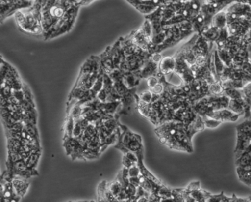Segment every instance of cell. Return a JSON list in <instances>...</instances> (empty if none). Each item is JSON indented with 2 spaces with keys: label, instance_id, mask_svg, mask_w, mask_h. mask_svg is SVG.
I'll return each instance as SVG.
<instances>
[{
  "label": "cell",
  "instance_id": "obj_1",
  "mask_svg": "<svg viewBox=\"0 0 251 202\" xmlns=\"http://www.w3.org/2000/svg\"><path fill=\"white\" fill-rule=\"evenodd\" d=\"M160 142L170 148L192 153V140L188 137L184 124L178 121H167L156 129Z\"/></svg>",
  "mask_w": 251,
  "mask_h": 202
},
{
  "label": "cell",
  "instance_id": "obj_2",
  "mask_svg": "<svg viewBox=\"0 0 251 202\" xmlns=\"http://www.w3.org/2000/svg\"><path fill=\"white\" fill-rule=\"evenodd\" d=\"M43 1L44 0H36L31 7L18 10L14 15L16 23L22 32L28 35L43 36L42 15Z\"/></svg>",
  "mask_w": 251,
  "mask_h": 202
},
{
  "label": "cell",
  "instance_id": "obj_3",
  "mask_svg": "<svg viewBox=\"0 0 251 202\" xmlns=\"http://www.w3.org/2000/svg\"><path fill=\"white\" fill-rule=\"evenodd\" d=\"M72 0H44L42 9L43 37L48 38L52 28L75 4Z\"/></svg>",
  "mask_w": 251,
  "mask_h": 202
},
{
  "label": "cell",
  "instance_id": "obj_4",
  "mask_svg": "<svg viewBox=\"0 0 251 202\" xmlns=\"http://www.w3.org/2000/svg\"><path fill=\"white\" fill-rule=\"evenodd\" d=\"M230 99L226 95H208L198 100L192 105L197 114L203 116L220 109L228 107Z\"/></svg>",
  "mask_w": 251,
  "mask_h": 202
},
{
  "label": "cell",
  "instance_id": "obj_5",
  "mask_svg": "<svg viewBox=\"0 0 251 202\" xmlns=\"http://www.w3.org/2000/svg\"><path fill=\"white\" fill-rule=\"evenodd\" d=\"M80 7H81V6L79 4L73 6L67 12V14L64 16V18L60 20L56 24V25L52 28L46 40L55 38V37L59 36V35L70 32L73 27L74 26V24L75 23L76 19H77V14H78Z\"/></svg>",
  "mask_w": 251,
  "mask_h": 202
},
{
  "label": "cell",
  "instance_id": "obj_6",
  "mask_svg": "<svg viewBox=\"0 0 251 202\" xmlns=\"http://www.w3.org/2000/svg\"><path fill=\"white\" fill-rule=\"evenodd\" d=\"M33 2L28 0H0V22L3 23L18 10L31 7Z\"/></svg>",
  "mask_w": 251,
  "mask_h": 202
},
{
  "label": "cell",
  "instance_id": "obj_7",
  "mask_svg": "<svg viewBox=\"0 0 251 202\" xmlns=\"http://www.w3.org/2000/svg\"><path fill=\"white\" fill-rule=\"evenodd\" d=\"M142 14L148 15L164 4V0H126Z\"/></svg>",
  "mask_w": 251,
  "mask_h": 202
},
{
  "label": "cell",
  "instance_id": "obj_8",
  "mask_svg": "<svg viewBox=\"0 0 251 202\" xmlns=\"http://www.w3.org/2000/svg\"><path fill=\"white\" fill-rule=\"evenodd\" d=\"M242 116L239 114L234 113L231 110L226 108V109H220V110L215 111L212 113L209 114L207 116L214 118L217 120L221 121L222 122H236L238 120L239 116Z\"/></svg>",
  "mask_w": 251,
  "mask_h": 202
},
{
  "label": "cell",
  "instance_id": "obj_9",
  "mask_svg": "<svg viewBox=\"0 0 251 202\" xmlns=\"http://www.w3.org/2000/svg\"><path fill=\"white\" fill-rule=\"evenodd\" d=\"M185 128H186L188 137L192 140L194 135H195L197 133L204 131L205 128H205V123H204L203 118L201 115H198L196 118L191 123L185 126Z\"/></svg>",
  "mask_w": 251,
  "mask_h": 202
},
{
  "label": "cell",
  "instance_id": "obj_10",
  "mask_svg": "<svg viewBox=\"0 0 251 202\" xmlns=\"http://www.w3.org/2000/svg\"><path fill=\"white\" fill-rule=\"evenodd\" d=\"M236 173L239 179L251 188V165H237Z\"/></svg>",
  "mask_w": 251,
  "mask_h": 202
},
{
  "label": "cell",
  "instance_id": "obj_11",
  "mask_svg": "<svg viewBox=\"0 0 251 202\" xmlns=\"http://www.w3.org/2000/svg\"><path fill=\"white\" fill-rule=\"evenodd\" d=\"M176 68V58L174 56H167L161 59L159 62V69L164 75L170 73L175 71Z\"/></svg>",
  "mask_w": 251,
  "mask_h": 202
},
{
  "label": "cell",
  "instance_id": "obj_12",
  "mask_svg": "<svg viewBox=\"0 0 251 202\" xmlns=\"http://www.w3.org/2000/svg\"><path fill=\"white\" fill-rule=\"evenodd\" d=\"M165 83L167 85L174 86V87H181L185 84L183 78L176 71L164 75Z\"/></svg>",
  "mask_w": 251,
  "mask_h": 202
},
{
  "label": "cell",
  "instance_id": "obj_13",
  "mask_svg": "<svg viewBox=\"0 0 251 202\" xmlns=\"http://www.w3.org/2000/svg\"><path fill=\"white\" fill-rule=\"evenodd\" d=\"M227 25V16H226L225 9L214 15L212 22H211V25L219 28V29H223V28H226Z\"/></svg>",
  "mask_w": 251,
  "mask_h": 202
},
{
  "label": "cell",
  "instance_id": "obj_14",
  "mask_svg": "<svg viewBox=\"0 0 251 202\" xmlns=\"http://www.w3.org/2000/svg\"><path fill=\"white\" fill-rule=\"evenodd\" d=\"M220 29H221L211 25L202 32L201 35H202L208 42L215 43L220 35Z\"/></svg>",
  "mask_w": 251,
  "mask_h": 202
},
{
  "label": "cell",
  "instance_id": "obj_15",
  "mask_svg": "<svg viewBox=\"0 0 251 202\" xmlns=\"http://www.w3.org/2000/svg\"><path fill=\"white\" fill-rule=\"evenodd\" d=\"M195 199V202H204L208 200L211 193L203 189H198L189 193Z\"/></svg>",
  "mask_w": 251,
  "mask_h": 202
},
{
  "label": "cell",
  "instance_id": "obj_16",
  "mask_svg": "<svg viewBox=\"0 0 251 202\" xmlns=\"http://www.w3.org/2000/svg\"><path fill=\"white\" fill-rule=\"evenodd\" d=\"M218 50L219 56L227 67H231L233 66V58L230 56L229 52L226 48L220 49Z\"/></svg>",
  "mask_w": 251,
  "mask_h": 202
},
{
  "label": "cell",
  "instance_id": "obj_17",
  "mask_svg": "<svg viewBox=\"0 0 251 202\" xmlns=\"http://www.w3.org/2000/svg\"><path fill=\"white\" fill-rule=\"evenodd\" d=\"M224 89L222 81H215L210 84L209 95H223Z\"/></svg>",
  "mask_w": 251,
  "mask_h": 202
},
{
  "label": "cell",
  "instance_id": "obj_18",
  "mask_svg": "<svg viewBox=\"0 0 251 202\" xmlns=\"http://www.w3.org/2000/svg\"><path fill=\"white\" fill-rule=\"evenodd\" d=\"M246 84L247 83L245 81H236V80H227L222 82L224 88H233L237 89H242Z\"/></svg>",
  "mask_w": 251,
  "mask_h": 202
},
{
  "label": "cell",
  "instance_id": "obj_19",
  "mask_svg": "<svg viewBox=\"0 0 251 202\" xmlns=\"http://www.w3.org/2000/svg\"><path fill=\"white\" fill-rule=\"evenodd\" d=\"M226 67V66L225 65V63H223V61L221 60V58H220V56H219L218 50H217V48L216 47L215 68L216 72H217V76L219 77V78H220V76H221V75L223 74V71L225 70Z\"/></svg>",
  "mask_w": 251,
  "mask_h": 202
},
{
  "label": "cell",
  "instance_id": "obj_20",
  "mask_svg": "<svg viewBox=\"0 0 251 202\" xmlns=\"http://www.w3.org/2000/svg\"><path fill=\"white\" fill-rule=\"evenodd\" d=\"M242 98L251 107V81L247 83L242 88Z\"/></svg>",
  "mask_w": 251,
  "mask_h": 202
},
{
  "label": "cell",
  "instance_id": "obj_21",
  "mask_svg": "<svg viewBox=\"0 0 251 202\" xmlns=\"http://www.w3.org/2000/svg\"><path fill=\"white\" fill-rule=\"evenodd\" d=\"M223 94L230 99L242 98V90L233 88H224Z\"/></svg>",
  "mask_w": 251,
  "mask_h": 202
},
{
  "label": "cell",
  "instance_id": "obj_22",
  "mask_svg": "<svg viewBox=\"0 0 251 202\" xmlns=\"http://www.w3.org/2000/svg\"><path fill=\"white\" fill-rule=\"evenodd\" d=\"M204 123H205V128H215L219 125H221L223 122L221 121L217 120L214 118L209 117V116H203Z\"/></svg>",
  "mask_w": 251,
  "mask_h": 202
},
{
  "label": "cell",
  "instance_id": "obj_23",
  "mask_svg": "<svg viewBox=\"0 0 251 202\" xmlns=\"http://www.w3.org/2000/svg\"><path fill=\"white\" fill-rule=\"evenodd\" d=\"M200 188H201V182L200 181H195L191 182L186 188H183V190H184V193H190Z\"/></svg>",
  "mask_w": 251,
  "mask_h": 202
},
{
  "label": "cell",
  "instance_id": "obj_24",
  "mask_svg": "<svg viewBox=\"0 0 251 202\" xmlns=\"http://www.w3.org/2000/svg\"><path fill=\"white\" fill-rule=\"evenodd\" d=\"M224 193L222 191L219 194H211L210 197L208 198L207 202H223V198H224Z\"/></svg>",
  "mask_w": 251,
  "mask_h": 202
},
{
  "label": "cell",
  "instance_id": "obj_25",
  "mask_svg": "<svg viewBox=\"0 0 251 202\" xmlns=\"http://www.w3.org/2000/svg\"><path fill=\"white\" fill-rule=\"evenodd\" d=\"M152 95H153V94H152V93L150 92V91H146V92L143 93V94L142 95V100H143L146 104H148V103H150L152 101Z\"/></svg>",
  "mask_w": 251,
  "mask_h": 202
},
{
  "label": "cell",
  "instance_id": "obj_26",
  "mask_svg": "<svg viewBox=\"0 0 251 202\" xmlns=\"http://www.w3.org/2000/svg\"><path fill=\"white\" fill-rule=\"evenodd\" d=\"M158 84V79L155 77H151L148 79V86L151 87V88H153L155 85Z\"/></svg>",
  "mask_w": 251,
  "mask_h": 202
},
{
  "label": "cell",
  "instance_id": "obj_27",
  "mask_svg": "<svg viewBox=\"0 0 251 202\" xmlns=\"http://www.w3.org/2000/svg\"><path fill=\"white\" fill-rule=\"evenodd\" d=\"M94 1H95V0H80L79 4H80L81 7H85V6L89 5L91 3L93 2Z\"/></svg>",
  "mask_w": 251,
  "mask_h": 202
},
{
  "label": "cell",
  "instance_id": "obj_28",
  "mask_svg": "<svg viewBox=\"0 0 251 202\" xmlns=\"http://www.w3.org/2000/svg\"><path fill=\"white\" fill-rule=\"evenodd\" d=\"M138 173H139V171H138L137 168H135V167L130 169V174L132 177L136 176L138 175Z\"/></svg>",
  "mask_w": 251,
  "mask_h": 202
},
{
  "label": "cell",
  "instance_id": "obj_29",
  "mask_svg": "<svg viewBox=\"0 0 251 202\" xmlns=\"http://www.w3.org/2000/svg\"><path fill=\"white\" fill-rule=\"evenodd\" d=\"M248 199H249L250 202H251V196H249V197H248Z\"/></svg>",
  "mask_w": 251,
  "mask_h": 202
},
{
  "label": "cell",
  "instance_id": "obj_30",
  "mask_svg": "<svg viewBox=\"0 0 251 202\" xmlns=\"http://www.w3.org/2000/svg\"><path fill=\"white\" fill-rule=\"evenodd\" d=\"M28 1H36V0H28Z\"/></svg>",
  "mask_w": 251,
  "mask_h": 202
}]
</instances>
